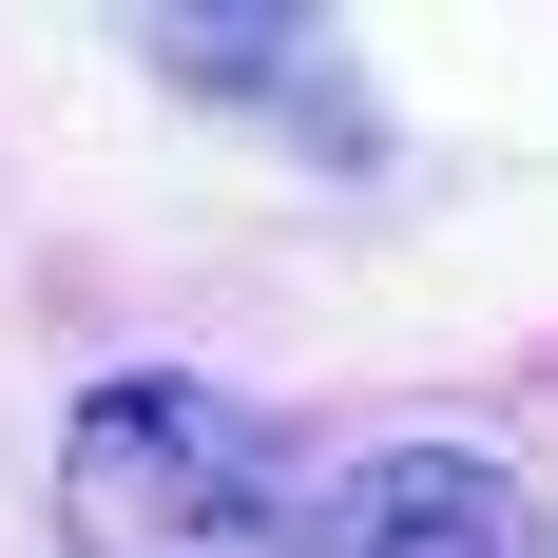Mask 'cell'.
Here are the masks:
<instances>
[{
	"instance_id": "obj_1",
	"label": "cell",
	"mask_w": 558,
	"mask_h": 558,
	"mask_svg": "<svg viewBox=\"0 0 558 558\" xmlns=\"http://www.w3.org/2000/svg\"><path fill=\"white\" fill-rule=\"evenodd\" d=\"M58 558H308V462L193 366H116L58 424Z\"/></svg>"
},
{
	"instance_id": "obj_2",
	"label": "cell",
	"mask_w": 558,
	"mask_h": 558,
	"mask_svg": "<svg viewBox=\"0 0 558 558\" xmlns=\"http://www.w3.org/2000/svg\"><path fill=\"white\" fill-rule=\"evenodd\" d=\"M308 558H539V520L482 444H366L308 482Z\"/></svg>"
},
{
	"instance_id": "obj_3",
	"label": "cell",
	"mask_w": 558,
	"mask_h": 558,
	"mask_svg": "<svg viewBox=\"0 0 558 558\" xmlns=\"http://www.w3.org/2000/svg\"><path fill=\"white\" fill-rule=\"evenodd\" d=\"M135 58H155L173 97H251L270 135H308L328 173H386V116H366V77H347L328 20H135Z\"/></svg>"
}]
</instances>
